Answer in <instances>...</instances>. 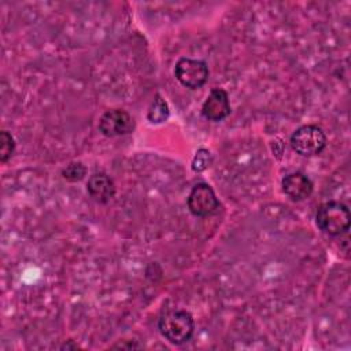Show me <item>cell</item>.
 Returning a JSON list of instances; mask_svg holds the SVG:
<instances>
[{"instance_id":"cell-1","label":"cell","mask_w":351,"mask_h":351,"mask_svg":"<svg viewBox=\"0 0 351 351\" xmlns=\"http://www.w3.org/2000/svg\"><path fill=\"white\" fill-rule=\"evenodd\" d=\"M158 326L162 336L177 346L191 340L195 330L192 314L186 310L167 311L159 318Z\"/></svg>"},{"instance_id":"cell-2","label":"cell","mask_w":351,"mask_h":351,"mask_svg":"<svg viewBox=\"0 0 351 351\" xmlns=\"http://www.w3.org/2000/svg\"><path fill=\"white\" fill-rule=\"evenodd\" d=\"M315 219L318 228L330 236L346 233L351 222L348 207L336 200L322 203L317 210Z\"/></svg>"},{"instance_id":"cell-3","label":"cell","mask_w":351,"mask_h":351,"mask_svg":"<svg viewBox=\"0 0 351 351\" xmlns=\"http://www.w3.org/2000/svg\"><path fill=\"white\" fill-rule=\"evenodd\" d=\"M291 145L299 155H318L326 147V136L317 125H303L291 136Z\"/></svg>"},{"instance_id":"cell-4","label":"cell","mask_w":351,"mask_h":351,"mask_svg":"<svg viewBox=\"0 0 351 351\" xmlns=\"http://www.w3.org/2000/svg\"><path fill=\"white\" fill-rule=\"evenodd\" d=\"M174 75L181 85L189 89H197L206 84L208 67L203 60L181 58L176 64Z\"/></svg>"},{"instance_id":"cell-5","label":"cell","mask_w":351,"mask_h":351,"mask_svg":"<svg viewBox=\"0 0 351 351\" xmlns=\"http://www.w3.org/2000/svg\"><path fill=\"white\" fill-rule=\"evenodd\" d=\"M188 208L196 217H208L218 211L219 200L208 184H196L188 196Z\"/></svg>"},{"instance_id":"cell-6","label":"cell","mask_w":351,"mask_h":351,"mask_svg":"<svg viewBox=\"0 0 351 351\" xmlns=\"http://www.w3.org/2000/svg\"><path fill=\"white\" fill-rule=\"evenodd\" d=\"M134 121L123 110L114 108L106 111L99 121V130L107 137L128 134L133 130Z\"/></svg>"},{"instance_id":"cell-7","label":"cell","mask_w":351,"mask_h":351,"mask_svg":"<svg viewBox=\"0 0 351 351\" xmlns=\"http://www.w3.org/2000/svg\"><path fill=\"white\" fill-rule=\"evenodd\" d=\"M202 114L210 121L225 119L230 114L228 93L221 88L213 89L202 106Z\"/></svg>"},{"instance_id":"cell-8","label":"cell","mask_w":351,"mask_h":351,"mask_svg":"<svg viewBox=\"0 0 351 351\" xmlns=\"http://www.w3.org/2000/svg\"><path fill=\"white\" fill-rule=\"evenodd\" d=\"M282 191L291 200L300 202L311 195L313 182L303 173H291L282 180Z\"/></svg>"},{"instance_id":"cell-9","label":"cell","mask_w":351,"mask_h":351,"mask_svg":"<svg viewBox=\"0 0 351 351\" xmlns=\"http://www.w3.org/2000/svg\"><path fill=\"white\" fill-rule=\"evenodd\" d=\"M88 193L99 203H108L115 195V184L111 177L104 173H95L86 184Z\"/></svg>"},{"instance_id":"cell-10","label":"cell","mask_w":351,"mask_h":351,"mask_svg":"<svg viewBox=\"0 0 351 351\" xmlns=\"http://www.w3.org/2000/svg\"><path fill=\"white\" fill-rule=\"evenodd\" d=\"M147 118L152 123H162L169 118V106L160 95H155V97L148 108Z\"/></svg>"},{"instance_id":"cell-11","label":"cell","mask_w":351,"mask_h":351,"mask_svg":"<svg viewBox=\"0 0 351 351\" xmlns=\"http://www.w3.org/2000/svg\"><path fill=\"white\" fill-rule=\"evenodd\" d=\"M85 174H86V167L80 162H71L62 171L63 178L69 182L81 181L85 177Z\"/></svg>"},{"instance_id":"cell-12","label":"cell","mask_w":351,"mask_h":351,"mask_svg":"<svg viewBox=\"0 0 351 351\" xmlns=\"http://www.w3.org/2000/svg\"><path fill=\"white\" fill-rule=\"evenodd\" d=\"M14 149H15V143L12 136L8 132L3 130L0 133V160L7 162L14 154Z\"/></svg>"},{"instance_id":"cell-13","label":"cell","mask_w":351,"mask_h":351,"mask_svg":"<svg viewBox=\"0 0 351 351\" xmlns=\"http://www.w3.org/2000/svg\"><path fill=\"white\" fill-rule=\"evenodd\" d=\"M211 160H213V158H211L210 151L206 149V148H200L196 152V155L192 160V170L193 171H203L211 165Z\"/></svg>"}]
</instances>
